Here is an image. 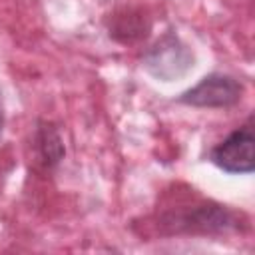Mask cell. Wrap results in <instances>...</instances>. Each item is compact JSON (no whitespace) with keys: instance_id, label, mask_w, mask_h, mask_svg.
<instances>
[{"instance_id":"2","label":"cell","mask_w":255,"mask_h":255,"mask_svg":"<svg viewBox=\"0 0 255 255\" xmlns=\"http://www.w3.org/2000/svg\"><path fill=\"white\" fill-rule=\"evenodd\" d=\"M243 86L227 74H209L197 86L183 92L177 102L191 108H231L241 100Z\"/></svg>"},{"instance_id":"1","label":"cell","mask_w":255,"mask_h":255,"mask_svg":"<svg viewBox=\"0 0 255 255\" xmlns=\"http://www.w3.org/2000/svg\"><path fill=\"white\" fill-rule=\"evenodd\" d=\"M209 157L227 173H251L255 169V133L251 122L231 131L211 149Z\"/></svg>"},{"instance_id":"6","label":"cell","mask_w":255,"mask_h":255,"mask_svg":"<svg viewBox=\"0 0 255 255\" xmlns=\"http://www.w3.org/2000/svg\"><path fill=\"white\" fill-rule=\"evenodd\" d=\"M2 128H4V108H2V94H0V135H2Z\"/></svg>"},{"instance_id":"3","label":"cell","mask_w":255,"mask_h":255,"mask_svg":"<svg viewBox=\"0 0 255 255\" xmlns=\"http://www.w3.org/2000/svg\"><path fill=\"white\" fill-rule=\"evenodd\" d=\"M191 66H193L191 52L173 34L163 36L145 56V68L163 82L183 76Z\"/></svg>"},{"instance_id":"4","label":"cell","mask_w":255,"mask_h":255,"mask_svg":"<svg viewBox=\"0 0 255 255\" xmlns=\"http://www.w3.org/2000/svg\"><path fill=\"white\" fill-rule=\"evenodd\" d=\"M36 149H38V155H40L44 165L54 167V165L60 163V159L66 153V147H64L62 135H60V131H58V128L54 124L38 122V128H36Z\"/></svg>"},{"instance_id":"5","label":"cell","mask_w":255,"mask_h":255,"mask_svg":"<svg viewBox=\"0 0 255 255\" xmlns=\"http://www.w3.org/2000/svg\"><path fill=\"white\" fill-rule=\"evenodd\" d=\"M147 32H149V22L145 20V16L131 10H128V14L114 16V24L110 26V36L124 44L145 38Z\"/></svg>"}]
</instances>
